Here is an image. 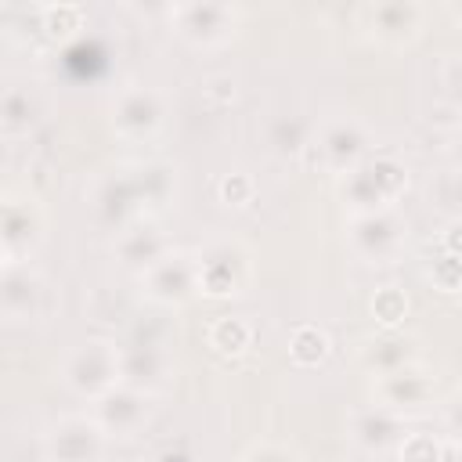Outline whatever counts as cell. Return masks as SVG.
Instances as JSON below:
<instances>
[{
    "instance_id": "6da1fadb",
    "label": "cell",
    "mask_w": 462,
    "mask_h": 462,
    "mask_svg": "<svg viewBox=\"0 0 462 462\" xmlns=\"http://www.w3.org/2000/svg\"><path fill=\"white\" fill-rule=\"evenodd\" d=\"M404 188H408V166L393 152H372L361 166L339 177V199L350 209V217L393 209Z\"/></svg>"
},
{
    "instance_id": "7a4b0ae2",
    "label": "cell",
    "mask_w": 462,
    "mask_h": 462,
    "mask_svg": "<svg viewBox=\"0 0 462 462\" xmlns=\"http://www.w3.org/2000/svg\"><path fill=\"white\" fill-rule=\"evenodd\" d=\"M61 383L87 401L105 397L108 390H116L123 383V354L119 343L105 339V336H90L83 343H76L65 361H61Z\"/></svg>"
},
{
    "instance_id": "3957f363",
    "label": "cell",
    "mask_w": 462,
    "mask_h": 462,
    "mask_svg": "<svg viewBox=\"0 0 462 462\" xmlns=\"http://www.w3.org/2000/svg\"><path fill=\"white\" fill-rule=\"evenodd\" d=\"M314 162L336 177H346L354 166H361L372 152H368V130L354 112H336L325 116L321 123H314V137L310 148Z\"/></svg>"
},
{
    "instance_id": "277c9868",
    "label": "cell",
    "mask_w": 462,
    "mask_h": 462,
    "mask_svg": "<svg viewBox=\"0 0 462 462\" xmlns=\"http://www.w3.org/2000/svg\"><path fill=\"white\" fill-rule=\"evenodd\" d=\"M47 217L32 191L7 188L0 199V263H29L36 245L43 242Z\"/></svg>"
},
{
    "instance_id": "5b68a950",
    "label": "cell",
    "mask_w": 462,
    "mask_h": 462,
    "mask_svg": "<svg viewBox=\"0 0 462 462\" xmlns=\"http://www.w3.org/2000/svg\"><path fill=\"white\" fill-rule=\"evenodd\" d=\"M173 32L191 47H220L227 43L242 25L238 4H213V0H191L170 7Z\"/></svg>"
},
{
    "instance_id": "8992f818",
    "label": "cell",
    "mask_w": 462,
    "mask_h": 462,
    "mask_svg": "<svg viewBox=\"0 0 462 462\" xmlns=\"http://www.w3.org/2000/svg\"><path fill=\"white\" fill-rule=\"evenodd\" d=\"M199 289L206 296H238L249 285V249L235 238H217L195 253Z\"/></svg>"
},
{
    "instance_id": "52a82bcc",
    "label": "cell",
    "mask_w": 462,
    "mask_h": 462,
    "mask_svg": "<svg viewBox=\"0 0 462 462\" xmlns=\"http://www.w3.org/2000/svg\"><path fill=\"white\" fill-rule=\"evenodd\" d=\"M162 119H166V101L155 87L126 83L112 97V130L130 144L152 141L162 130Z\"/></svg>"
},
{
    "instance_id": "ba28073f",
    "label": "cell",
    "mask_w": 462,
    "mask_h": 462,
    "mask_svg": "<svg viewBox=\"0 0 462 462\" xmlns=\"http://www.w3.org/2000/svg\"><path fill=\"white\" fill-rule=\"evenodd\" d=\"M0 310L11 325L51 314V285L32 263H7L0 271Z\"/></svg>"
},
{
    "instance_id": "9c48e42d",
    "label": "cell",
    "mask_w": 462,
    "mask_h": 462,
    "mask_svg": "<svg viewBox=\"0 0 462 462\" xmlns=\"http://www.w3.org/2000/svg\"><path fill=\"white\" fill-rule=\"evenodd\" d=\"M426 7L415 0H379V4H361L357 7V25L365 29L368 40L383 47H404L422 32Z\"/></svg>"
},
{
    "instance_id": "30bf717a",
    "label": "cell",
    "mask_w": 462,
    "mask_h": 462,
    "mask_svg": "<svg viewBox=\"0 0 462 462\" xmlns=\"http://www.w3.org/2000/svg\"><path fill=\"white\" fill-rule=\"evenodd\" d=\"M87 202H90L94 220L101 227L116 231V235L144 213L141 199H137V188H134V177H130V166H116V170H105L101 177H94Z\"/></svg>"
},
{
    "instance_id": "8fae6325",
    "label": "cell",
    "mask_w": 462,
    "mask_h": 462,
    "mask_svg": "<svg viewBox=\"0 0 462 462\" xmlns=\"http://www.w3.org/2000/svg\"><path fill=\"white\" fill-rule=\"evenodd\" d=\"M105 430L94 415H61L43 433L47 462H97L105 451Z\"/></svg>"
},
{
    "instance_id": "7c38bea8",
    "label": "cell",
    "mask_w": 462,
    "mask_h": 462,
    "mask_svg": "<svg viewBox=\"0 0 462 462\" xmlns=\"http://www.w3.org/2000/svg\"><path fill=\"white\" fill-rule=\"evenodd\" d=\"M433 393H437V375L419 365V361H408L386 375H372V397L375 404L404 415V411H419L426 404H433Z\"/></svg>"
},
{
    "instance_id": "4fadbf2b",
    "label": "cell",
    "mask_w": 462,
    "mask_h": 462,
    "mask_svg": "<svg viewBox=\"0 0 462 462\" xmlns=\"http://www.w3.org/2000/svg\"><path fill=\"white\" fill-rule=\"evenodd\" d=\"M404 235H408V224L401 220L397 209H379V213H361V217H350L346 224V242L357 256L372 260V263H383V260H393L404 245Z\"/></svg>"
},
{
    "instance_id": "5bb4252c",
    "label": "cell",
    "mask_w": 462,
    "mask_h": 462,
    "mask_svg": "<svg viewBox=\"0 0 462 462\" xmlns=\"http://www.w3.org/2000/svg\"><path fill=\"white\" fill-rule=\"evenodd\" d=\"M144 292L162 303V307H184L188 300H195L199 289V267H195V253L184 249H170L155 267H148L141 274Z\"/></svg>"
},
{
    "instance_id": "9a60e30c",
    "label": "cell",
    "mask_w": 462,
    "mask_h": 462,
    "mask_svg": "<svg viewBox=\"0 0 462 462\" xmlns=\"http://www.w3.org/2000/svg\"><path fill=\"white\" fill-rule=\"evenodd\" d=\"M346 437H350L354 448H361L368 455H383V451L397 448L408 437V430H404V415H397L383 404H365V408L350 411Z\"/></svg>"
},
{
    "instance_id": "2e32d148",
    "label": "cell",
    "mask_w": 462,
    "mask_h": 462,
    "mask_svg": "<svg viewBox=\"0 0 462 462\" xmlns=\"http://www.w3.org/2000/svg\"><path fill=\"white\" fill-rule=\"evenodd\" d=\"M112 253H116V263H119L123 271H130V274L141 278L148 267H155V263L170 253V238L159 231L155 220L137 217L134 224H126V227L116 235Z\"/></svg>"
},
{
    "instance_id": "e0dca14e",
    "label": "cell",
    "mask_w": 462,
    "mask_h": 462,
    "mask_svg": "<svg viewBox=\"0 0 462 462\" xmlns=\"http://www.w3.org/2000/svg\"><path fill=\"white\" fill-rule=\"evenodd\" d=\"M119 354H123V383L144 393H155L173 379V357L155 339H130L119 346Z\"/></svg>"
},
{
    "instance_id": "ac0fdd59",
    "label": "cell",
    "mask_w": 462,
    "mask_h": 462,
    "mask_svg": "<svg viewBox=\"0 0 462 462\" xmlns=\"http://www.w3.org/2000/svg\"><path fill=\"white\" fill-rule=\"evenodd\" d=\"M94 419L108 437H130L148 422V393L130 383H119L116 390L94 401Z\"/></svg>"
},
{
    "instance_id": "d6986e66",
    "label": "cell",
    "mask_w": 462,
    "mask_h": 462,
    "mask_svg": "<svg viewBox=\"0 0 462 462\" xmlns=\"http://www.w3.org/2000/svg\"><path fill=\"white\" fill-rule=\"evenodd\" d=\"M43 116V101H40V90L36 83L29 79H11L4 87V97H0V130L4 137H22L29 134Z\"/></svg>"
},
{
    "instance_id": "ffe728a7",
    "label": "cell",
    "mask_w": 462,
    "mask_h": 462,
    "mask_svg": "<svg viewBox=\"0 0 462 462\" xmlns=\"http://www.w3.org/2000/svg\"><path fill=\"white\" fill-rule=\"evenodd\" d=\"M141 209H162L173 202L177 195V166L166 159H141V162H126Z\"/></svg>"
},
{
    "instance_id": "44dd1931",
    "label": "cell",
    "mask_w": 462,
    "mask_h": 462,
    "mask_svg": "<svg viewBox=\"0 0 462 462\" xmlns=\"http://www.w3.org/2000/svg\"><path fill=\"white\" fill-rule=\"evenodd\" d=\"M357 361L365 372L372 375H386L408 361H415V343L393 328H383L379 336H368L361 346H357Z\"/></svg>"
},
{
    "instance_id": "7402d4cb",
    "label": "cell",
    "mask_w": 462,
    "mask_h": 462,
    "mask_svg": "<svg viewBox=\"0 0 462 462\" xmlns=\"http://www.w3.org/2000/svg\"><path fill=\"white\" fill-rule=\"evenodd\" d=\"M310 137H314V126L307 119H296V116H282L267 130V141L278 155H307Z\"/></svg>"
},
{
    "instance_id": "603a6c76",
    "label": "cell",
    "mask_w": 462,
    "mask_h": 462,
    "mask_svg": "<svg viewBox=\"0 0 462 462\" xmlns=\"http://www.w3.org/2000/svg\"><path fill=\"white\" fill-rule=\"evenodd\" d=\"M253 343V325L245 321V318H217L213 325H209V346L217 350V354H224V357H238V354H245V346Z\"/></svg>"
},
{
    "instance_id": "cb8c5ba5",
    "label": "cell",
    "mask_w": 462,
    "mask_h": 462,
    "mask_svg": "<svg viewBox=\"0 0 462 462\" xmlns=\"http://www.w3.org/2000/svg\"><path fill=\"white\" fill-rule=\"evenodd\" d=\"M328 354V336L318 325H296L289 336V357L296 365H318Z\"/></svg>"
},
{
    "instance_id": "d4e9b609",
    "label": "cell",
    "mask_w": 462,
    "mask_h": 462,
    "mask_svg": "<svg viewBox=\"0 0 462 462\" xmlns=\"http://www.w3.org/2000/svg\"><path fill=\"white\" fill-rule=\"evenodd\" d=\"M40 25L51 40H69L83 25V7L79 4H43L40 7Z\"/></svg>"
},
{
    "instance_id": "484cf974",
    "label": "cell",
    "mask_w": 462,
    "mask_h": 462,
    "mask_svg": "<svg viewBox=\"0 0 462 462\" xmlns=\"http://www.w3.org/2000/svg\"><path fill=\"white\" fill-rule=\"evenodd\" d=\"M444 458H448V448L433 433H408L397 444V462H444Z\"/></svg>"
},
{
    "instance_id": "4316f807",
    "label": "cell",
    "mask_w": 462,
    "mask_h": 462,
    "mask_svg": "<svg viewBox=\"0 0 462 462\" xmlns=\"http://www.w3.org/2000/svg\"><path fill=\"white\" fill-rule=\"evenodd\" d=\"M372 318L383 325V328H397L404 318H408V296L404 289L397 285H386L372 296Z\"/></svg>"
},
{
    "instance_id": "83f0119b",
    "label": "cell",
    "mask_w": 462,
    "mask_h": 462,
    "mask_svg": "<svg viewBox=\"0 0 462 462\" xmlns=\"http://www.w3.org/2000/svg\"><path fill=\"white\" fill-rule=\"evenodd\" d=\"M238 462H303V458H300V451L289 448V444H278V440H256V444H249V448L242 451Z\"/></svg>"
},
{
    "instance_id": "f1b7e54d",
    "label": "cell",
    "mask_w": 462,
    "mask_h": 462,
    "mask_svg": "<svg viewBox=\"0 0 462 462\" xmlns=\"http://www.w3.org/2000/svg\"><path fill=\"white\" fill-rule=\"evenodd\" d=\"M430 278H433L437 289H444V292H462V260L440 249V256H437L433 267H430Z\"/></svg>"
},
{
    "instance_id": "f546056e",
    "label": "cell",
    "mask_w": 462,
    "mask_h": 462,
    "mask_svg": "<svg viewBox=\"0 0 462 462\" xmlns=\"http://www.w3.org/2000/svg\"><path fill=\"white\" fill-rule=\"evenodd\" d=\"M217 191H220V202H227V206H249L256 195V184L249 173H227V177H220Z\"/></svg>"
},
{
    "instance_id": "4dcf8cb0",
    "label": "cell",
    "mask_w": 462,
    "mask_h": 462,
    "mask_svg": "<svg viewBox=\"0 0 462 462\" xmlns=\"http://www.w3.org/2000/svg\"><path fill=\"white\" fill-rule=\"evenodd\" d=\"M430 195L437 206L444 209H462V173L458 170H448L437 177V184H430Z\"/></svg>"
},
{
    "instance_id": "1f68e13d",
    "label": "cell",
    "mask_w": 462,
    "mask_h": 462,
    "mask_svg": "<svg viewBox=\"0 0 462 462\" xmlns=\"http://www.w3.org/2000/svg\"><path fill=\"white\" fill-rule=\"evenodd\" d=\"M202 97H206L213 108L235 101V79H231V76H209V79L202 83Z\"/></svg>"
},
{
    "instance_id": "d6a6232c",
    "label": "cell",
    "mask_w": 462,
    "mask_h": 462,
    "mask_svg": "<svg viewBox=\"0 0 462 462\" xmlns=\"http://www.w3.org/2000/svg\"><path fill=\"white\" fill-rule=\"evenodd\" d=\"M440 419H444V430H448L455 440H462V386H458L455 393L444 397V404H440Z\"/></svg>"
},
{
    "instance_id": "836d02e7",
    "label": "cell",
    "mask_w": 462,
    "mask_h": 462,
    "mask_svg": "<svg viewBox=\"0 0 462 462\" xmlns=\"http://www.w3.org/2000/svg\"><path fill=\"white\" fill-rule=\"evenodd\" d=\"M440 249L462 260V217H451V220H448L444 235H440Z\"/></svg>"
},
{
    "instance_id": "e575fe53",
    "label": "cell",
    "mask_w": 462,
    "mask_h": 462,
    "mask_svg": "<svg viewBox=\"0 0 462 462\" xmlns=\"http://www.w3.org/2000/svg\"><path fill=\"white\" fill-rule=\"evenodd\" d=\"M444 83H448V90H451V94H458V97H462V54H458V58H451V61L444 65Z\"/></svg>"
},
{
    "instance_id": "d590c367",
    "label": "cell",
    "mask_w": 462,
    "mask_h": 462,
    "mask_svg": "<svg viewBox=\"0 0 462 462\" xmlns=\"http://www.w3.org/2000/svg\"><path fill=\"white\" fill-rule=\"evenodd\" d=\"M451 155H455V170L462 173V119L455 126V137H451Z\"/></svg>"
},
{
    "instance_id": "8d00e7d4",
    "label": "cell",
    "mask_w": 462,
    "mask_h": 462,
    "mask_svg": "<svg viewBox=\"0 0 462 462\" xmlns=\"http://www.w3.org/2000/svg\"><path fill=\"white\" fill-rule=\"evenodd\" d=\"M448 14H451V18H458V22H462V4H448Z\"/></svg>"
}]
</instances>
